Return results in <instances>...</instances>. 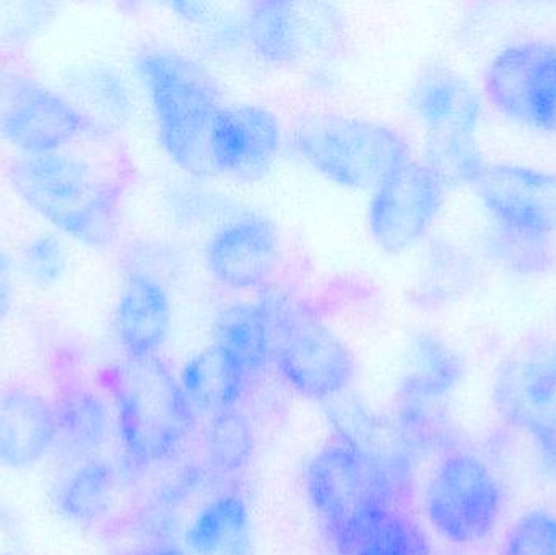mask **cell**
I'll use <instances>...</instances> for the list:
<instances>
[{
    "instance_id": "obj_1",
    "label": "cell",
    "mask_w": 556,
    "mask_h": 555,
    "mask_svg": "<svg viewBox=\"0 0 556 555\" xmlns=\"http://www.w3.org/2000/svg\"><path fill=\"white\" fill-rule=\"evenodd\" d=\"M10 185L23 202L59 234L104 248L116 237L124 185L103 175L74 150L22 153L9 168Z\"/></svg>"
},
{
    "instance_id": "obj_2",
    "label": "cell",
    "mask_w": 556,
    "mask_h": 555,
    "mask_svg": "<svg viewBox=\"0 0 556 555\" xmlns=\"http://www.w3.org/2000/svg\"><path fill=\"white\" fill-rule=\"evenodd\" d=\"M110 387L127 463L146 471L175 459L198 416L172 368L159 355L126 357L110 371Z\"/></svg>"
},
{
    "instance_id": "obj_3",
    "label": "cell",
    "mask_w": 556,
    "mask_h": 555,
    "mask_svg": "<svg viewBox=\"0 0 556 555\" xmlns=\"http://www.w3.org/2000/svg\"><path fill=\"white\" fill-rule=\"evenodd\" d=\"M169 159L191 175H215L212 130L224 110L214 78L181 52L150 49L136 61Z\"/></svg>"
},
{
    "instance_id": "obj_4",
    "label": "cell",
    "mask_w": 556,
    "mask_h": 555,
    "mask_svg": "<svg viewBox=\"0 0 556 555\" xmlns=\"http://www.w3.org/2000/svg\"><path fill=\"white\" fill-rule=\"evenodd\" d=\"M414 476L336 440L307 463L304 491L333 546L375 515L407 507Z\"/></svg>"
},
{
    "instance_id": "obj_5",
    "label": "cell",
    "mask_w": 556,
    "mask_h": 555,
    "mask_svg": "<svg viewBox=\"0 0 556 555\" xmlns=\"http://www.w3.org/2000/svg\"><path fill=\"white\" fill-rule=\"evenodd\" d=\"M293 146L317 173L350 189H376L410 162L407 140L362 117L313 114L294 124Z\"/></svg>"
},
{
    "instance_id": "obj_6",
    "label": "cell",
    "mask_w": 556,
    "mask_h": 555,
    "mask_svg": "<svg viewBox=\"0 0 556 555\" xmlns=\"http://www.w3.org/2000/svg\"><path fill=\"white\" fill-rule=\"evenodd\" d=\"M108 127L65 94L15 65L0 62V139L22 153L65 149L101 139Z\"/></svg>"
},
{
    "instance_id": "obj_7",
    "label": "cell",
    "mask_w": 556,
    "mask_h": 555,
    "mask_svg": "<svg viewBox=\"0 0 556 555\" xmlns=\"http://www.w3.org/2000/svg\"><path fill=\"white\" fill-rule=\"evenodd\" d=\"M492 400L498 416L534 442L542 465L556 475V339L532 336L506 355Z\"/></svg>"
},
{
    "instance_id": "obj_8",
    "label": "cell",
    "mask_w": 556,
    "mask_h": 555,
    "mask_svg": "<svg viewBox=\"0 0 556 555\" xmlns=\"http://www.w3.org/2000/svg\"><path fill=\"white\" fill-rule=\"evenodd\" d=\"M424 505L441 538L457 546H472L485 541L498 525L502 489L482 458L454 450L430 476Z\"/></svg>"
},
{
    "instance_id": "obj_9",
    "label": "cell",
    "mask_w": 556,
    "mask_h": 555,
    "mask_svg": "<svg viewBox=\"0 0 556 555\" xmlns=\"http://www.w3.org/2000/svg\"><path fill=\"white\" fill-rule=\"evenodd\" d=\"M273 364L291 390L313 401L342 398L356 371L342 339L313 313L285 299L278 308Z\"/></svg>"
},
{
    "instance_id": "obj_10",
    "label": "cell",
    "mask_w": 556,
    "mask_h": 555,
    "mask_svg": "<svg viewBox=\"0 0 556 555\" xmlns=\"http://www.w3.org/2000/svg\"><path fill=\"white\" fill-rule=\"evenodd\" d=\"M444 185L425 163L408 162L372 189L368 225L372 240L386 253L417 247L440 215Z\"/></svg>"
},
{
    "instance_id": "obj_11",
    "label": "cell",
    "mask_w": 556,
    "mask_h": 555,
    "mask_svg": "<svg viewBox=\"0 0 556 555\" xmlns=\"http://www.w3.org/2000/svg\"><path fill=\"white\" fill-rule=\"evenodd\" d=\"M333 18L320 3L264 0L247 13V35L261 61L291 67L323 51L332 38Z\"/></svg>"
},
{
    "instance_id": "obj_12",
    "label": "cell",
    "mask_w": 556,
    "mask_h": 555,
    "mask_svg": "<svg viewBox=\"0 0 556 555\" xmlns=\"http://www.w3.org/2000/svg\"><path fill=\"white\" fill-rule=\"evenodd\" d=\"M498 227L556 235V175L519 165L485 166L473 182Z\"/></svg>"
},
{
    "instance_id": "obj_13",
    "label": "cell",
    "mask_w": 556,
    "mask_h": 555,
    "mask_svg": "<svg viewBox=\"0 0 556 555\" xmlns=\"http://www.w3.org/2000/svg\"><path fill=\"white\" fill-rule=\"evenodd\" d=\"M280 256L276 227L263 215H241L222 225L205 247L208 273L222 286L251 290L266 286Z\"/></svg>"
},
{
    "instance_id": "obj_14",
    "label": "cell",
    "mask_w": 556,
    "mask_h": 555,
    "mask_svg": "<svg viewBox=\"0 0 556 555\" xmlns=\"http://www.w3.org/2000/svg\"><path fill=\"white\" fill-rule=\"evenodd\" d=\"M280 149V121L267 108L240 104L218 113L211 142L215 173L257 178L270 168Z\"/></svg>"
},
{
    "instance_id": "obj_15",
    "label": "cell",
    "mask_w": 556,
    "mask_h": 555,
    "mask_svg": "<svg viewBox=\"0 0 556 555\" xmlns=\"http://www.w3.org/2000/svg\"><path fill=\"white\" fill-rule=\"evenodd\" d=\"M427 130V143L477 142L482 106L472 85L446 67H430L415 80L408 97Z\"/></svg>"
},
{
    "instance_id": "obj_16",
    "label": "cell",
    "mask_w": 556,
    "mask_h": 555,
    "mask_svg": "<svg viewBox=\"0 0 556 555\" xmlns=\"http://www.w3.org/2000/svg\"><path fill=\"white\" fill-rule=\"evenodd\" d=\"M173 312L165 287L143 270L127 274L114 325L126 357L159 355L172 331Z\"/></svg>"
},
{
    "instance_id": "obj_17",
    "label": "cell",
    "mask_w": 556,
    "mask_h": 555,
    "mask_svg": "<svg viewBox=\"0 0 556 555\" xmlns=\"http://www.w3.org/2000/svg\"><path fill=\"white\" fill-rule=\"evenodd\" d=\"M281 299L278 293H266L257 303L227 306L215 319L212 344L233 362L250 383L273 364Z\"/></svg>"
},
{
    "instance_id": "obj_18",
    "label": "cell",
    "mask_w": 556,
    "mask_h": 555,
    "mask_svg": "<svg viewBox=\"0 0 556 555\" xmlns=\"http://www.w3.org/2000/svg\"><path fill=\"white\" fill-rule=\"evenodd\" d=\"M54 442L52 403L22 388L0 393V466L36 465L54 449Z\"/></svg>"
},
{
    "instance_id": "obj_19",
    "label": "cell",
    "mask_w": 556,
    "mask_h": 555,
    "mask_svg": "<svg viewBox=\"0 0 556 555\" xmlns=\"http://www.w3.org/2000/svg\"><path fill=\"white\" fill-rule=\"evenodd\" d=\"M55 420V442L62 459L85 463L106 442L110 416L106 404L90 388L65 381L52 403Z\"/></svg>"
},
{
    "instance_id": "obj_20",
    "label": "cell",
    "mask_w": 556,
    "mask_h": 555,
    "mask_svg": "<svg viewBox=\"0 0 556 555\" xmlns=\"http://www.w3.org/2000/svg\"><path fill=\"white\" fill-rule=\"evenodd\" d=\"M185 540L192 555H254L247 501L237 492L212 499L189 524Z\"/></svg>"
},
{
    "instance_id": "obj_21",
    "label": "cell",
    "mask_w": 556,
    "mask_h": 555,
    "mask_svg": "<svg viewBox=\"0 0 556 555\" xmlns=\"http://www.w3.org/2000/svg\"><path fill=\"white\" fill-rule=\"evenodd\" d=\"M551 42L529 39L503 49L485 72L483 90L490 103L516 123H531V85Z\"/></svg>"
},
{
    "instance_id": "obj_22",
    "label": "cell",
    "mask_w": 556,
    "mask_h": 555,
    "mask_svg": "<svg viewBox=\"0 0 556 555\" xmlns=\"http://www.w3.org/2000/svg\"><path fill=\"white\" fill-rule=\"evenodd\" d=\"M408 352V371L397 396L446 403L466 375L459 352L433 332L415 335Z\"/></svg>"
},
{
    "instance_id": "obj_23",
    "label": "cell",
    "mask_w": 556,
    "mask_h": 555,
    "mask_svg": "<svg viewBox=\"0 0 556 555\" xmlns=\"http://www.w3.org/2000/svg\"><path fill=\"white\" fill-rule=\"evenodd\" d=\"M178 378L198 419L238 407L251 384L214 344L194 355Z\"/></svg>"
},
{
    "instance_id": "obj_24",
    "label": "cell",
    "mask_w": 556,
    "mask_h": 555,
    "mask_svg": "<svg viewBox=\"0 0 556 555\" xmlns=\"http://www.w3.org/2000/svg\"><path fill=\"white\" fill-rule=\"evenodd\" d=\"M333 547L337 555H433L427 531L404 507L375 515Z\"/></svg>"
},
{
    "instance_id": "obj_25",
    "label": "cell",
    "mask_w": 556,
    "mask_h": 555,
    "mask_svg": "<svg viewBox=\"0 0 556 555\" xmlns=\"http://www.w3.org/2000/svg\"><path fill=\"white\" fill-rule=\"evenodd\" d=\"M256 449L253 424L238 409L220 411L207 417L204 429V455L212 475L233 478L250 466Z\"/></svg>"
},
{
    "instance_id": "obj_26",
    "label": "cell",
    "mask_w": 556,
    "mask_h": 555,
    "mask_svg": "<svg viewBox=\"0 0 556 555\" xmlns=\"http://www.w3.org/2000/svg\"><path fill=\"white\" fill-rule=\"evenodd\" d=\"M116 492V475L106 462L81 463L59 489L62 514L77 524H94L110 512Z\"/></svg>"
},
{
    "instance_id": "obj_27",
    "label": "cell",
    "mask_w": 556,
    "mask_h": 555,
    "mask_svg": "<svg viewBox=\"0 0 556 555\" xmlns=\"http://www.w3.org/2000/svg\"><path fill=\"white\" fill-rule=\"evenodd\" d=\"M486 253L503 270L539 277L556 269V235L531 234L496 225L486 240Z\"/></svg>"
},
{
    "instance_id": "obj_28",
    "label": "cell",
    "mask_w": 556,
    "mask_h": 555,
    "mask_svg": "<svg viewBox=\"0 0 556 555\" xmlns=\"http://www.w3.org/2000/svg\"><path fill=\"white\" fill-rule=\"evenodd\" d=\"M498 555H556V515L554 512H528L509 528Z\"/></svg>"
},
{
    "instance_id": "obj_29",
    "label": "cell",
    "mask_w": 556,
    "mask_h": 555,
    "mask_svg": "<svg viewBox=\"0 0 556 555\" xmlns=\"http://www.w3.org/2000/svg\"><path fill=\"white\" fill-rule=\"evenodd\" d=\"M74 80L78 93L88 98L101 113L114 121L129 117L130 98L119 75L110 68L90 67L80 72Z\"/></svg>"
},
{
    "instance_id": "obj_30",
    "label": "cell",
    "mask_w": 556,
    "mask_h": 555,
    "mask_svg": "<svg viewBox=\"0 0 556 555\" xmlns=\"http://www.w3.org/2000/svg\"><path fill=\"white\" fill-rule=\"evenodd\" d=\"M529 127L556 136V46L548 45L531 85Z\"/></svg>"
},
{
    "instance_id": "obj_31",
    "label": "cell",
    "mask_w": 556,
    "mask_h": 555,
    "mask_svg": "<svg viewBox=\"0 0 556 555\" xmlns=\"http://www.w3.org/2000/svg\"><path fill=\"white\" fill-rule=\"evenodd\" d=\"M23 267L36 286L51 287L64 276L67 253L55 235L41 234L26 244Z\"/></svg>"
},
{
    "instance_id": "obj_32",
    "label": "cell",
    "mask_w": 556,
    "mask_h": 555,
    "mask_svg": "<svg viewBox=\"0 0 556 555\" xmlns=\"http://www.w3.org/2000/svg\"><path fill=\"white\" fill-rule=\"evenodd\" d=\"M13 306L12 263L9 256L0 250V321L9 316Z\"/></svg>"
},
{
    "instance_id": "obj_33",
    "label": "cell",
    "mask_w": 556,
    "mask_h": 555,
    "mask_svg": "<svg viewBox=\"0 0 556 555\" xmlns=\"http://www.w3.org/2000/svg\"><path fill=\"white\" fill-rule=\"evenodd\" d=\"M127 555H192L189 551L182 550V547L175 546V544L162 543L152 544V546L142 547V550L136 551Z\"/></svg>"
}]
</instances>
